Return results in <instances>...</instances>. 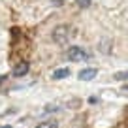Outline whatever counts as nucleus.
<instances>
[{"mask_svg":"<svg viewBox=\"0 0 128 128\" xmlns=\"http://www.w3.org/2000/svg\"><path fill=\"white\" fill-rule=\"evenodd\" d=\"M70 38V28L68 26H64V24H60V26H56L55 30H53V40L56 42V44H66Z\"/></svg>","mask_w":128,"mask_h":128,"instance_id":"nucleus-1","label":"nucleus"},{"mask_svg":"<svg viewBox=\"0 0 128 128\" xmlns=\"http://www.w3.org/2000/svg\"><path fill=\"white\" fill-rule=\"evenodd\" d=\"M68 58H72L74 62H81V60H88V53L81 47H70L68 49Z\"/></svg>","mask_w":128,"mask_h":128,"instance_id":"nucleus-2","label":"nucleus"},{"mask_svg":"<svg viewBox=\"0 0 128 128\" xmlns=\"http://www.w3.org/2000/svg\"><path fill=\"white\" fill-rule=\"evenodd\" d=\"M96 68H85V70H81L79 74H77V79L79 81H90V79H94L96 77Z\"/></svg>","mask_w":128,"mask_h":128,"instance_id":"nucleus-3","label":"nucleus"},{"mask_svg":"<svg viewBox=\"0 0 128 128\" xmlns=\"http://www.w3.org/2000/svg\"><path fill=\"white\" fill-rule=\"evenodd\" d=\"M28 68H30V64L26 62V60H23V62L15 64V68H13V76L15 77H23L28 74Z\"/></svg>","mask_w":128,"mask_h":128,"instance_id":"nucleus-4","label":"nucleus"},{"mask_svg":"<svg viewBox=\"0 0 128 128\" xmlns=\"http://www.w3.org/2000/svg\"><path fill=\"white\" fill-rule=\"evenodd\" d=\"M70 76V68H58L53 72V79H64Z\"/></svg>","mask_w":128,"mask_h":128,"instance_id":"nucleus-5","label":"nucleus"},{"mask_svg":"<svg viewBox=\"0 0 128 128\" xmlns=\"http://www.w3.org/2000/svg\"><path fill=\"white\" fill-rule=\"evenodd\" d=\"M36 128H58V124L55 120H45V122H40Z\"/></svg>","mask_w":128,"mask_h":128,"instance_id":"nucleus-6","label":"nucleus"},{"mask_svg":"<svg viewBox=\"0 0 128 128\" xmlns=\"http://www.w3.org/2000/svg\"><path fill=\"white\" fill-rule=\"evenodd\" d=\"M76 4L79 6V8H88V6H90V0H76Z\"/></svg>","mask_w":128,"mask_h":128,"instance_id":"nucleus-7","label":"nucleus"},{"mask_svg":"<svg viewBox=\"0 0 128 128\" xmlns=\"http://www.w3.org/2000/svg\"><path fill=\"white\" fill-rule=\"evenodd\" d=\"M124 77H126V74H124V72H120L119 76H117V79H124Z\"/></svg>","mask_w":128,"mask_h":128,"instance_id":"nucleus-8","label":"nucleus"},{"mask_svg":"<svg viewBox=\"0 0 128 128\" xmlns=\"http://www.w3.org/2000/svg\"><path fill=\"white\" fill-rule=\"evenodd\" d=\"M4 79H6V77H4V76H0V83H2V81H4Z\"/></svg>","mask_w":128,"mask_h":128,"instance_id":"nucleus-9","label":"nucleus"},{"mask_svg":"<svg viewBox=\"0 0 128 128\" xmlns=\"http://www.w3.org/2000/svg\"><path fill=\"white\" fill-rule=\"evenodd\" d=\"M0 128H12V126H10V124H8V126H0Z\"/></svg>","mask_w":128,"mask_h":128,"instance_id":"nucleus-10","label":"nucleus"}]
</instances>
